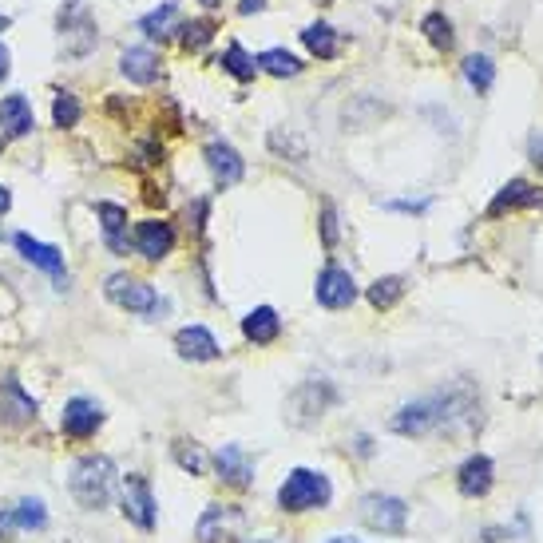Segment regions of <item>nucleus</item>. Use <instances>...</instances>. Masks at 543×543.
I'll return each instance as SVG.
<instances>
[{"mask_svg":"<svg viewBox=\"0 0 543 543\" xmlns=\"http://www.w3.org/2000/svg\"><path fill=\"white\" fill-rule=\"evenodd\" d=\"M72 496L80 500V508H108L111 492H115V464L111 456L96 452V456H80L72 464Z\"/></svg>","mask_w":543,"mask_h":543,"instance_id":"obj_1","label":"nucleus"},{"mask_svg":"<svg viewBox=\"0 0 543 543\" xmlns=\"http://www.w3.org/2000/svg\"><path fill=\"white\" fill-rule=\"evenodd\" d=\"M329 500H333V484L326 472H314V468H294L278 488L282 512H314V508H326Z\"/></svg>","mask_w":543,"mask_h":543,"instance_id":"obj_2","label":"nucleus"},{"mask_svg":"<svg viewBox=\"0 0 543 543\" xmlns=\"http://www.w3.org/2000/svg\"><path fill=\"white\" fill-rule=\"evenodd\" d=\"M452 417H460V413H456V401L440 393V397H425V401L401 405V409L393 413L389 429L401 436H429V433H436L440 425H448Z\"/></svg>","mask_w":543,"mask_h":543,"instance_id":"obj_3","label":"nucleus"},{"mask_svg":"<svg viewBox=\"0 0 543 543\" xmlns=\"http://www.w3.org/2000/svg\"><path fill=\"white\" fill-rule=\"evenodd\" d=\"M56 28H60V44H64V52L68 56H76V60H84L88 52H96V16H92V8H88V0H64V8H60V16H56Z\"/></svg>","mask_w":543,"mask_h":543,"instance_id":"obj_4","label":"nucleus"},{"mask_svg":"<svg viewBox=\"0 0 543 543\" xmlns=\"http://www.w3.org/2000/svg\"><path fill=\"white\" fill-rule=\"evenodd\" d=\"M357 512H361V520H365L373 532H381V536H401L405 524H409V504L397 500V496H381V492H369Z\"/></svg>","mask_w":543,"mask_h":543,"instance_id":"obj_5","label":"nucleus"},{"mask_svg":"<svg viewBox=\"0 0 543 543\" xmlns=\"http://www.w3.org/2000/svg\"><path fill=\"white\" fill-rule=\"evenodd\" d=\"M246 532V512L238 504H215L203 512L199 528H195V540L199 543H234Z\"/></svg>","mask_w":543,"mask_h":543,"instance_id":"obj_6","label":"nucleus"},{"mask_svg":"<svg viewBox=\"0 0 543 543\" xmlns=\"http://www.w3.org/2000/svg\"><path fill=\"white\" fill-rule=\"evenodd\" d=\"M104 290H108V298L119 310H131V314H155V310H159V294H155V286H147L143 278L111 274Z\"/></svg>","mask_w":543,"mask_h":543,"instance_id":"obj_7","label":"nucleus"},{"mask_svg":"<svg viewBox=\"0 0 543 543\" xmlns=\"http://www.w3.org/2000/svg\"><path fill=\"white\" fill-rule=\"evenodd\" d=\"M12 242H16V250H20V258H24V262H32L36 270H44V274H48V278H52V282L64 290V282H68V270H64V254H60L56 246H48V242H36V238H32V234H24V230H20Z\"/></svg>","mask_w":543,"mask_h":543,"instance_id":"obj_8","label":"nucleus"},{"mask_svg":"<svg viewBox=\"0 0 543 543\" xmlns=\"http://www.w3.org/2000/svg\"><path fill=\"white\" fill-rule=\"evenodd\" d=\"M123 516L143 532L155 528V496H151V484L139 472H131L123 480Z\"/></svg>","mask_w":543,"mask_h":543,"instance_id":"obj_9","label":"nucleus"},{"mask_svg":"<svg viewBox=\"0 0 543 543\" xmlns=\"http://www.w3.org/2000/svg\"><path fill=\"white\" fill-rule=\"evenodd\" d=\"M36 421V401L20 389V381H0V429H24Z\"/></svg>","mask_w":543,"mask_h":543,"instance_id":"obj_10","label":"nucleus"},{"mask_svg":"<svg viewBox=\"0 0 543 543\" xmlns=\"http://www.w3.org/2000/svg\"><path fill=\"white\" fill-rule=\"evenodd\" d=\"M314 298H318L326 310H345V306H353V298H357V282H353V274H349V270H341V266H326V270L318 274Z\"/></svg>","mask_w":543,"mask_h":543,"instance_id":"obj_11","label":"nucleus"},{"mask_svg":"<svg viewBox=\"0 0 543 543\" xmlns=\"http://www.w3.org/2000/svg\"><path fill=\"white\" fill-rule=\"evenodd\" d=\"M135 250L147 258V262H163L171 250H175V226L163 222V218H147L135 226Z\"/></svg>","mask_w":543,"mask_h":543,"instance_id":"obj_12","label":"nucleus"},{"mask_svg":"<svg viewBox=\"0 0 543 543\" xmlns=\"http://www.w3.org/2000/svg\"><path fill=\"white\" fill-rule=\"evenodd\" d=\"M100 425H104V413H100V405H96V401H88V397H72V401L64 405V417H60L64 436H72V440H88V436H96Z\"/></svg>","mask_w":543,"mask_h":543,"instance_id":"obj_13","label":"nucleus"},{"mask_svg":"<svg viewBox=\"0 0 543 543\" xmlns=\"http://www.w3.org/2000/svg\"><path fill=\"white\" fill-rule=\"evenodd\" d=\"M215 468L218 480L230 484V488H250L254 484V460L246 456L242 444H222L215 452Z\"/></svg>","mask_w":543,"mask_h":543,"instance_id":"obj_14","label":"nucleus"},{"mask_svg":"<svg viewBox=\"0 0 543 543\" xmlns=\"http://www.w3.org/2000/svg\"><path fill=\"white\" fill-rule=\"evenodd\" d=\"M203 159H207V167H211V175H215L218 187H234V183H242V175H246V163H242V155L230 147V143H207V151H203Z\"/></svg>","mask_w":543,"mask_h":543,"instance_id":"obj_15","label":"nucleus"},{"mask_svg":"<svg viewBox=\"0 0 543 543\" xmlns=\"http://www.w3.org/2000/svg\"><path fill=\"white\" fill-rule=\"evenodd\" d=\"M492 484H496V468H492V460L488 456H468L464 464H460V472H456V488L468 496V500H480V496H488L492 492Z\"/></svg>","mask_w":543,"mask_h":543,"instance_id":"obj_16","label":"nucleus"},{"mask_svg":"<svg viewBox=\"0 0 543 543\" xmlns=\"http://www.w3.org/2000/svg\"><path fill=\"white\" fill-rule=\"evenodd\" d=\"M32 127H36V115H32V104L20 92L0 100V131L8 139H24V135H32Z\"/></svg>","mask_w":543,"mask_h":543,"instance_id":"obj_17","label":"nucleus"},{"mask_svg":"<svg viewBox=\"0 0 543 543\" xmlns=\"http://www.w3.org/2000/svg\"><path fill=\"white\" fill-rule=\"evenodd\" d=\"M175 349L187 361H215L218 357V341L207 326H183L175 333Z\"/></svg>","mask_w":543,"mask_h":543,"instance_id":"obj_18","label":"nucleus"},{"mask_svg":"<svg viewBox=\"0 0 543 543\" xmlns=\"http://www.w3.org/2000/svg\"><path fill=\"white\" fill-rule=\"evenodd\" d=\"M119 72H123L131 84L147 88V84L159 80V56H155L151 48H127V52L119 56Z\"/></svg>","mask_w":543,"mask_h":543,"instance_id":"obj_19","label":"nucleus"},{"mask_svg":"<svg viewBox=\"0 0 543 543\" xmlns=\"http://www.w3.org/2000/svg\"><path fill=\"white\" fill-rule=\"evenodd\" d=\"M96 218H100V230H104V242H108L111 254H127V207L96 203Z\"/></svg>","mask_w":543,"mask_h":543,"instance_id":"obj_20","label":"nucleus"},{"mask_svg":"<svg viewBox=\"0 0 543 543\" xmlns=\"http://www.w3.org/2000/svg\"><path fill=\"white\" fill-rule=\"evenodd\" d=\"M543 195L528 183V179H512L488 207V215H504V211H520V207H540Z\"/></svg>","mask_w":543,"mask_h":543,"instance_id":"obj_21","label":"nucleus"},{"mask_svg":"<svg viewBox=\"0 0 543 543\" xmlns=\"http://www.w3.org/2000/svg\"><path fill=\"white\" fill-rule=\"evenodd\" d=\"M242 333H246L254 345H270V341H278V333H282V318H278V310L258 306V310H250V314L242 318Z\"/></svg>","mask_w":543,"mask_h":543,"instance_id":"obj_22","label":"nucleus"},{"mask_svg":"<svg viewBox=\"0 0 543 543\" xmlns=\"http://www.w3.org/2000/svg\"><path fill=\"white\" fill-rule=\"evenodd\" d=\"M139 32L151 36V40H163V36L179 32V4H175V0H163L159 8H151V12L139 20Z\"/></svg>","mask_w":543,"mask_h":543,"instance_id":"obj_23","label":"nucleus"},{"mask_svg":"<svg viewBox=\"0 0 543 543\" xmlns=\"http://www.w3.org/2000/svg\"><path fill=\"white\" fill-rule=\"evenodd\" d=\"M258 72H270V76H278V80H290V76L302 72V60H298L294 52H286V48H266V52L258 56Z\"/></svg>","mask_w":543,"mask_h":543,"instance_id":"obj_24","label":"nucleus"},{"mask_svg":"<svg viewBox=\"0 0 543 543\" xmlns=\"http://www.w3.org/2000/svg\"><path fill=\"white\" fill-rule=\"evenodd\" d=\"M8 520H12V532H40L48 524V508L40 500H20L16 508H8Z\"/></svg>","mask_w":543,"mask_h":543,"instance_id":"obj_25","label":"nucleus"},{"mask_svg":"<svg viewBox=\"0 0 543 543\" xmlns=\"http://www.w3.org/2000/svg\"><path fill=\"white\" fill-rule=\"evenodd\" d=\"M302 44H306L318 60H333V56H337V48H341L337 32H333L329 24H322V20H318V24H310V28L302 32Z\"/></svg>","mask_w":543,"mask_h":543,"instance_id":"obj_26","label":"nucleus"},{"mask_svg":"<svg viewBox=\"0 0 543 543\" xmlns=\"http://www.w3.org/2000/svg\"><path fill=\"white\" fill-rule=\"evenodd\" d=\"M218 64H222V72H230V76H234V80H242V84L258 76V60H250L242 44H230V48L222 52V60H218Z\"/></svg>","mask_w":543,"mask_h":543,"instance_id":"obj_27","label":"nucleus"},{"mask_svg":"<svg viewBox=\"0 0 543 543\" xmlns=\"http://www.w3.org/2000/svg\"><path fill=\"white\" fill-rule=\"evenodd\" d=\"M179 40H183L187 52H203L215 40V24L211 20H187V24H179Z\"/></svg>","mask_w":543,"mask_h":543,"instance_id":"obj_28","label":"nucleus"},{"mask_svg":"<svg viewBox=\"0 0 543 543\" xmlns=\"http://www.w3.org/2000/svg\"><path fill=\"white\" fill-rule=\"evenodd\" d=\"M464 80H468L476 92H488L492 80H496V64H492L488 56H468V60H464Z\"/></svg>","mask_w":543,"mask_h":543,"instance_id":"obj_29","label":"nucleus"},{"mask_svg":"<svg viewBox=\"0 0 543 543\" xmlns=\"http://www.w3.org/2000/svg\"><path fill=\"white\" fill-rule=\"evenodd\" d=\"M401 294H405V278H377V282L369 286V302H373L377 310L397 306V302H401Z\"/></svg>","mask_w":543,"mask_h":543,"instance_id":"obj_30","label":"nucleus"},{"mask_svg":"<svg viewBox=\"0 0 543 543\" xmlns=\"http://www.w3.org/2000/svg\"><path fill=\"white\" fill-rule=\"evenodd\" d=\"M175 460H179V468H187V472H195V476L207 472V456H203V448H199L195 440H179V444H175Z\"/></svg>","mask_w":543,"mask_h":543,"instance_id":"obj_31","label":"nucleus"},{"mask_svg":"<svg viewBox=\"0 0 543 543\" xmlns=\"http://www.w3.org/2000/svg\"><path fill=\"white\" fill-rule=\"evenodd\" d=\"M52 119H56V127H76L80 123V100L72 92H60L56 104H52Z\"/></svg>","mask_w":543,"mask_h":543,"instance_id":"obj_32","label":"nucleus"},{"mask_svg":"<svg viewBox=\"0 0 543 543\" xmlns=\"http://www.w3.org/2000/svg\"><path fill=\"white\" fill-rule=\"evenodd\" d=\"M421 32H425V36L433 40L436 48H444V52L452 48V24H448V20L440 16V12H429V16H425V24H421Z\"/></svg>","mask_w":543,"mask_h":543,"instance_id":"obj_33","label":"nucleus"},{"mask_svg":"<svg viewBox=\"0 0 543 543\" xmlns=\"http://www.w3.org/2000/svg\"><path fill=\"white\" fill-rule=\"evenodd\" d=\"M322 238H326L329 250L337 246V211L333 207H322Z\"/></svg>","mask_w":543,"mask_h":543,"instance_id":"obj_34","label":"nucleus"},{"mask_svg":"<svg viewBox=\"0 0 543 543\" xmlns=\"http://www.w3.org/2000/svg\"><path fill=\"white\" fill-rule=\"evenodd\" d=\"M262 8H266V0H242V4H238V12H242V16H250V12H262Z\"/></svg>","mask_w":543,"mask_h":543,"instance_id":"obj_35","label":"nucleus"},{"mask_svg":"<svg viewBox=\"0 0 543 543\" xmlns=\"http://www.w3.org/2000/svg\"><path fill=\"white\" fill-rule=\"evenodd\" d=\"M8 72H12V56H8V48L0 44V80H8Z\"/></svg>","mask_w":543,"mask_h":543,"instance_id":"obj_36","label":"nucleus"},{"mask_svg":"<svg viewBox=\"0 0 543 543\" xmlns=\"http://www.w3.org/2000/svg\"><path fill=\"white\" fill-rule=\"evenodd\" d=\"M389 207H393V211H425L429 203H389Z\"/></svg>","mask_w":543,"mask_h":543,"instance_id":"obj_37","label":"nucleus"},{"mask_svg":"<svg viewBox=\"0 0 543 543\" xmlns=\"http://www.w3.org/2000/svg\"><path fill=\"white\" fill-rule=\"evenodd\" d=\"M8 207H12V195H8V187H0V215H8Z\"/></svg>","mask_w":543,"mask_h":543,"instance_id":"obj_38","label":"nucleus"},{"mask_svg":"<svg viewBox=\"0 0 543 543\" xmlns=\"http://www.w3.org/2000/svg\"><path fill=\"white\" fill-rule=\"evenodd\" d=\"M532 159H536V163L543 167V135L536 139V143H532Z\"/></svg>","mask_w":543,"mask_h":543,"instance_id":"obj_39","label":"nucleus"},{"mask_svg":"<svg viewBox=\"0 0 543 543\" xmlns=\"http://www.w3.org/2000/svg\"><path fill=\"white\" fill-rule=\"evenodd\" d=\"M329 543H361V540H353V536H333Z\"/></svg>","mask_w":543,"mask_h":543,"instance_id":"obj_40","label":"nucleus"},{"mask_svg":"<svg viewBox=\"0 0 543 543\" xmlns=\"http://www.w3.org/2000/svg\"><path fill=\"white\" fill-rule=\"evenodd\" d=\"M199 4H207V8H218V4H222V0H199Z\"/></svg>","mask_w":543,"mask_h":543,"instance_id":"obj_41","label":"nucleus"},{"mask_svg":"<svg viewBox=\"0 0 543 543\" xmlns=\"http://www.w3.org/2000/svg\"><path fill=\"white\" fill-rule=\"evenodd\" d=\"M4 28H8V16H0V32H4Z\"/></svg>","mask_w":543,"mask_h":543,"instance_id":"obj_42","label":"nucleus"},{"mask_svg":"<svg viewBox=\"0 0 543 543\" xmlns=\"http://www.w3.org/2000/svg\"><path fill=\"white\" fill-rule=\"evenodd\" d=\"M250 543H266V540H250Z\"/></svg>","mask_w":543,"mask_h":543,"instance_id":"obj_43","label":"nucleus"},{"mask_svg":"<svg viewBox=\"0 0 543 543\" xmlns=\"http://www.w3.org/2000/svg\"><path fill=\"white\" fill-rule=\"evenodd\" d=\"M318 4H329V0H318Z\"/></svg>","mask_w":543,"mask_h":543,"instance_id":"obj_44","label":"nucleus"}]
</instances>
